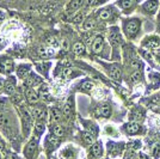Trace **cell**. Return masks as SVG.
<instances>
[{"label":"cell","mask_w":160,"mask_h":159,"mask_svg":"<svg viewBox=\"0 0 160 159\" xmlns=\"http://www.w3.org/2000/svg\"><path fill=\"white\" fill-rule=\"evenodd\" d=\"M94 27H96V20H94V18H92V17L87 18V19L84 22V24H82V29H84V30H91V29H93Z\"/></svg>","instance_id":"obj_32"},{"label":"cell","mask_w":160,"mask_h":159,"mask_svg":"<svg viewBox=\"0 0 160 159\" xmlns=\"http://www.w3.org/2000/svg\"><path fill=\"white\" fill-rule=\"evenodd\" d=\"M62 117H63V113L61 111L60 109H58V108H52V109L49 110V122H50V125L61 123Z\"/></svg>","instance_id":"obj_6"},{"label":"cell","mask_w":160,"mask_h":159,"mask_svg":"<svg viewBox=\"0 0 160 159\" xmlns=\"http://www.w3.org/2000/svg\"><path fill=\"white\" fill-rule=\"evenodd\" d=\"M82 140L86 145H93L94 141H96V135L87 131V132L82 133Z\"/></svg>","instance_id":"obj_27"},{"label":"cell","mask_w":160,"mask_h":159,"mask_svg":"<svg viewBox=\"0 0 160 159\" xmlns=\"http://www.w3.org/2000/svg\"><path fill=\"white\" fill-rule=\"evenodd\" d=\"M49 68H50V64H49V62H40V64H36V69L38 71V73L43 74V75H47Z\"/></svg>","instance_id":"obj_28"},{"label":"cell","mask_w":160,"mask_h":159,"mask_svg":"<svg viewBox=\"0 0 160 159\" xmlns=\"http://www.w3.org/2000/svg\"><path fill=\"white\" fill-rule=\"evenodd\" d=\"M103 154V147L99 142H94L92 147H91V157L93 158H99Z\"/></svg>","instance_id":"obj_24"},{"label":"cell","mask_w":160,"mask_h":159,"mask_svg":"<svg viewBox=\"0 0 160 159\" xmlns=\"http://www.w3.org/2000/svg\"><path fill=\"white\" fill-rule=\"evenodd\" d=\"M4 47H5V40L0 37V49H1V48H4Z\"/></svg>","instance_id":"obj_41"},{"label":"cell","mask_w":160,"mask_h":159,"mask_svg":"<svg viewBox=\"0 0 160 159\" xmlns=\"http://www.w3.org/2000/svg\"><path fill=\"white\" fill-rule=\"evenodd\" d=\"M62 113H63V116L66 117L67 120H71L73 117V113H74V103H73V97L68 98V100L66 102V104L63 105V109H62Z\"/></svg>","instance_id":"obj_11"},{"label":"cell","mask_w":160,"mask_h":159,"mask_svg":"<svg viewBox=\"0 0 160 159\" xmlns=\"http://www.w3.org/2000/svg\"><path fill=\"white\" fill-rule=\"evenodd\" d=\"M130 80H132L133 83H138V81L140 80V72H139V71H135L134 73H132Z\"/></svg>","instance_id":"obj_37"},{"label":"cell","mask_w":160,"mask_h":159,"mask_svg":"<svg viewBox=\"0 0 160 159\" xmlns=\"http://www.w3.org/2000/svg\"><path fill=\"white\" fill-rule=\"evenodd\" d=\"M139 28H140V22L138 19H130L124 23V31L129 37L135 36L139 31Z\"/></svg>","instance_id":"obj_5"},{"label":"cell","mask_w":160,"mask_h":159,"mask_svg":"<svg viewBox=\"0 0 160 159\" xmlns=\"http://www.w3.org/2000/svg\"><path fill=\"white\" fill-rule=\"evenodd\" d=\"M50 134H53L58 138H62L66 134V129L61 123L58 125H50Z\"/></svg>","instance_id":"obj_19"},{"label":"cell","mask_w":160,"mask_h":159,"mask_svg":"<svg viewBox=\"0 0 160 159\" xmlns=\"http://www.w3.org/2000/svg\"><path fill=\"white\" fill-rule=\"evenodd\" d=\"M24 95H25V98H27V100L30 103V104H37L38 103V100H41L40 97V93L37 92L33 87H28L27 90H25V92H24Z\"/></svg>","instance_id":"obj_7"},{"label":"cell","mask_w":160,"mask_h":159,"mask_svg":"<svg viewBox=\"0 0 160 159\" xmlns=\"http://www.w3.org/2000/svg\"><path fill=\"white\" fill-rule=\"evenodd\" d=\"M73 73H77V71H74L73 68H65L63 71H62V75H63V78H73L74 75H77V74H73Z\"/></svg>","instance_id":"obj_34"},{"label":"cell","mask_w":160,"mask_h":159,"mask_svg":"<svg viewBox=\"0 0 160 159\" xmlns=\"http://www.w3.org/2000/svg\"><path fill=\"white\" fill-rule=\"evenodd\" d=\"M92 52L94 54H99L102 50H103V47H104V38H103V36H96L94 37V40L92 41Z\"/></svg>","instance_id":"obj_14"},{"label":"cell","mask_w":160,"mask_h":159,"mask_svg":"<svg viewBox=\"0 0 160 159\" xmlns=\"http://www.w3.org/2000/svg\"><path fill=\"white\" fill-rule=\"evenodd\" d=\"M97 4V0H86V5L87 6H93Z\"/></svg>","instance_id":"obj_39"},{"label":"cell","mask_w":160,"mask_h":159,"mask_svg":"<svg viewBox=\"0 0 160 159\" xmlns=\"http://www.w3.org/2000/svg\"><path fill=\"white\" fill-rule=\"evenodd\" d=\"M98 17L102 20H109L112 17V10L111 8H103L98 12Z\"/></svg>","instance_id":"obj_29"},{"label":"cell","mask_w":160,"mask_h":159,"mask_svg":"<svg viewBox=\"0 0 160 159\" xmlns=\"http://www.w3.org/2000/svg\"><path fill=\"white\" fill-rule=\"evenodd\" d=\"M94 115H96L97 117H105V119L110 117V115H111V106H110V104L103 103L102 105H99L96 109Z\"/></svg>","instance_id":"obj_9"},{"label":"cell","mask_w":160,"mask_h":159,"mask_svg":"<svg viewBox=\"0 0 160 159\" xmlns=\"http://www.w3.org/2000/svg\"><path fill=\"white\" fill-rule=\"evenodd\" d=\"M4 92L7 93V95H12L14 93V90H16V78L13 77H8L6 80H5V85H4Z\"/></svg>","instance_id":"obj_16"},{"label":"cell","mask_w":160,"mask_h":159,"mask_svg":"<svg viewBox=\"0 0 160 159\" xmlns=\"http://www.w3.org/2000/svg\"><path fill=\"white\" fill-rule=\"evenodd\" d=\"M31 73V66L27 65V64H22L20 66L17 68V77L19 79H27L28 75Z\"/></svg>","instance_id":"obj_15"},{"label":"cell","mask_w":160,"mask_h":159,"mask_svg":"<svg viewBox=\"0 0 160 159\" xmlns=\"http://www.w3.org/2000/svg\"><path fill=\"white\" fill-rule=\"evenodd\" d=\"M109 74H110V77L115 80H120L121 75H122L120 67L117 66V65H111V66H110V68H109Z\"/></svg>","instance_id":"obj_25"},{"label":"cell","mask_w":160,"mask_h":159,"mask_svg":"<svg viewBox=\"0 0 160 159\" xmlns=\"http://www.w3.org/2000/svg\"><path fill=\"white\" fill-rule=\"evenodd\" d=\"M158 8V1L157 0H148L143 5V10L147 13H154Z\"/></svg>","instance_id":"obj_23"},{"label":"cell","mask_w":160,"mask_h":159,"mask_svg":"<svg viewBox=\"0 0 160 159\" xmlns=\"http://www.w3.org/2000/svg\"><path fill=\"white\" fill-rule=\"evenodd\" d=\"M86 0H71L66 6L67 13H74L75 11H78L80 7L85 4Z\"/></svg>","instance_id":"obj_13"},{"label":"cell","mask_w":160,"mask_h":159,"mask_svg":"<svg viewBox=\"0 0 160 159\" xmlns=\"http://www.w3.org/2000/svg\"><path fill=\"white\" fill-rule=\"evenodd\" d=\"M38 93H40L41 100H46V102L52 100V93H50V91H49V87H48V85L47 84H44V83H42V84L40 85Z\"/></svg>","instance_id":"obj_18"},{"label":"cell","mask_w":160,"mask_h":159,"mask_svg":"<svg viewBox=\"0 0 160 159\" xmlns=\"http://www.w3.org/2000/svg\"><path fill=\"white\" fill-rule=\"evenodd\" d=\"M79 87L84 91H91L93 89V83L92 81H84Z\"/></svg>","instance_id":"obj_35"},{"label":"cell","mask_w":160,"mask_h":159,"mask_svg":"<svg viewBox=\"0 0 160 159\" xmlns=\"http://www.w3.org/2000/svg\"><path fill=\"white\" fill-rule=\"evenodd\" d=\"M60 156L63 159H77L78 153H77V151L74 150L72 146H67L60 152Z\"/></svg>","instance_id":"obj_17"},{"label":"cell","mask_w":160,"mask_h":159,"mask_svg":"<svg viewBox=\"0 0 160 159\" xmlns=\"http://www.w3.org/2000/svg\"><path fill=\"white\" fill-rule=\"evenodd\" d=\"M60 138H58V136H55L53 134H50V135H48L47 138H46V148H47L48 152H50V151H54L59 144H60Z\"/></svg>","instance_id":"obj_12"},{"label":"cell","mask_w":160,"mask_h":159,"mask_svg":"<svg viewBox=\"0 0 160 159\" xmlns=\"http://www.w3.org/2000/svg\"><path fill=\"white\" fill-rule=\"evenodd\" d=\"M0 129L11 140H13L14 135L17 134L14 121L6 111H0Z\"/></svg>","instance_id":"obj_1"},{"label":"cell","mask_w":160,"mask_h":159,"mask_svg":"<svg viewBox=\"0 0 160 159\" xmlns=\"http://www.w3.org/2000/svg\"><path fill=\"white\" fill-rule=\"evenodd\" d=\"M140 125L138 123V122H129L127 126H126V131H127L128 134H132V135H134V134H136V133H139V131H140Z\"/></svg>","instance_id":"obj_26"},{"label":"cell","mask_w":160,"mask_h":159,"mask_svg":"<svg viewBox=\"0 0 160 159\" xmlns=\"http://www.w3.org/2000/svg\"><path fill=\"white\" fill-rule=\"evenodd\" d=\"M108 0H97V4L100 5V4H104V3H107Z\"/></svg>","instance_id":"obj_43"},{"label":"cell","mask_w":160,"mask_h":159,"mask_svg":"<svg viewBox=\"0 0 160 159\" xmlns=\"http://www.w3.org/2000/svg\"><path fill=\"white\" fill-rule=\"evenodd\" d=\"M85 50H86V48H85V44H84L82 42H77V43H74V46H73L74 54H77V55H82V54H85Z\"/></svg>","instance_id":"obj_30"},{"label":"cell","mask_w":160,"mask_h":159,"mask_svg":"<svg viewBox=\"0 0 160 159\" xmlns=\"http://www.w3.org/2000/svg\"><path fill=\"white\" fill-rule=\"evenodd\" d=\"M19 115H20V121H22V131H23V136L28 138L30 135V132L32 129V125L35 123L32 121V116L28 111L25 106L20 105L19 106Z\"/></svg>","instance_id":"obj_2"},{"label":"cell","mask_w":160,"mask_h":159,"mask_svg":"<svg viewBox=\"0 0 160 159\" xmlns=\"http://www.w3.org/2000/svg\"><path fill=\"white\" fill-rule=\"evenodd\" d=\"M5 159H20L16 153H7Z\"/></svg>","instance_id":"obj_38"},{"label":"cell","mask_w":160,"mask_h":159,"mask_svg":"<svg viewBox=\"0 0 160 159\" xmlns=\"http://www.w3.org/2000/svg\"><path fill=\"white\" fill-rule=\"evenodd\" d=\"M4 85H5V79L0 77V90H2V89H4Z\"/></svg>","instance_id":"obj_40"},{"label":"cell","mask_w":160,"mask_h":159,"mask_svg":"<svg viewBox=\"0 0 160 159\" xmlns=\"http://www.w3.org/2000/svg\"><path fill=\"white\" fill-rule=\"evenodd\" d=\"M47 109H46V106L42 105V104H35L32 109V115L33 117L36 120H42V121H44L46 117H47Z\"/></svg>","instance_id":"obj_8"},{"label":"cell","mask_w":160,"mask_h":159,"mask_svg":"<svg viewBox=\"0 0 160 159\" xmlns=\"http://www.w3.org/2000/svg\"><path fill=\"white\" fill-rule=\"evenodd\" d=\"M109 38H110V42L112 46H117L121 42V35L118 33V29L116 28H112L110 30V35H109Z\"/></svg>","instance_id":"obj_22"},{"label":"cell","mask_w":160,"mask_h":159,"mask_svg":"<svg viewBox=\"0 0 160 159\" xmlns=\"http://www.w3.org/2000/svg\"><path fill=\"white\" fill-rule=\"evenodd\" d=\"M145 44H146L148 48H152V49H155V48H159L160 46V40H158L157 37H151V38H148V40L145 42Z\"/></svg>","instance_id":"obj_31"},{"label":"cell","mask_w":160,"mask_h":159,"mask_svg":"<svg viewBox=\"0 0 160 159\" xmlns=\"http://www.w3.org/2000/svg\"><path fill=\"white\" fill-rule=\"evenodd\" d=\"M25 80V85H27L28 87H35L37 86V85H41L42 83H43V80H42V78H41L40 75H37L36 73H30L29 75H28L27 79Z\"/></svg>","instance_id":"obj_10"},{"label":"cell","mask_w":160,"mask_h":159,"mask_svg":"<svg viewBox=\"0 0 160 159\" xmlns=\"http://www.w3.org/2000/svg\"><path fill=\"white\" fill-rule=\"evenodd\" d=\"M4 18H5V16H4V13L2 12H0V24L4 22Z\"/></svg>","instance_id":"obj_42"},{"label":"cell","mask_w":160,"mask_h":159,"mask_svg":"<svg viewBox=\"0 0 160 159\" xmlns=\"http://www.w3.org/2000/svg\"><path fill=\"white\" fill-rule=\"evenodd\" d=\"M0 159H2V157H1V153H0Z\"/></svg>","instance_id":"obj_44"},{"label":"cell","mask_w":160,"mask_h":159,"mask_svg":"<svg viewBox=\"0 0 160 159\" xmlns=\"http://www.w3.org/2000/svg\"><path fill=\"white\" fill-rule=\"evenodd\" d=\"M37 147H38V136H33L28 141V144L24 147V157L27 159H32Z\"/></svg>","instance_id":"obj_3"},{"label":"cell","mask_w":160,"mask_h":159,"mask_svg":"<svg viewBox=\"0 0 160 159\" xmlns=\"http://www.w3.org/2000/svg\"><path fill=\"white\" fill-rule=\"evenodd\" d=\"M33 131H35L36 136H41V135L44 133V131H46L44 121H42V120H36L35 123H33Z\"/></svg>","instance_id":"obj_21"},{"label":"cell","mask_w":160,"mask_h":159,"mask_svg":"<svg viewBox=\"0 0 160 159\" xmlns=\"http://www.w3.org/2000/svg\"><path fill=\"white\" fill-rule=\"evenodd\" d=\"M82 19H84V13H82V12H79V13H77L73 18H72V22L75 23V24H79V23L82 22Z\"/></svg>","instance_id":"obj_36"},{"label":"cell","mask_w":160,"mask_h":159,"mask_svg":"<svg viewBox=\"0 0 160 159\" xmlns=\"http://www.w3.org/2000/svg\"><path fill=\"white\" fill-rule=\"evenodd\" d=\"M136 0H120V6L123 8V10H127V8H130L132 6H134Z\"/></svg>","instance_id":"obj_33"},{"label":"cell","mask_w":160,"mask_h":159,"mask_svg":"<svg viewBox=\"0 0 160 159\" xmlns=\"http://www.w3.org/2000/svg\"><path fill=\"white\" fill-rule=\"evenodd\" d=\"M14 69V61L7 56H0V73L10 74Z\"/></svg>","instance_id":"obj_4"},{"label":"cell","mask_w":160,"mask_h":159,"mask_svg":"<svg viewBox=\"0 0 160 159\" xmlns=\"http://www.w3.org/2000/svg\"><path fill=\"white\" fill-rule=\"evenodd\" d=\"M38 55L42 59H49L54 56V49L50 46H43L38 49Z\"/></svg>","instance_id":"obj_20"}]
</instances>
